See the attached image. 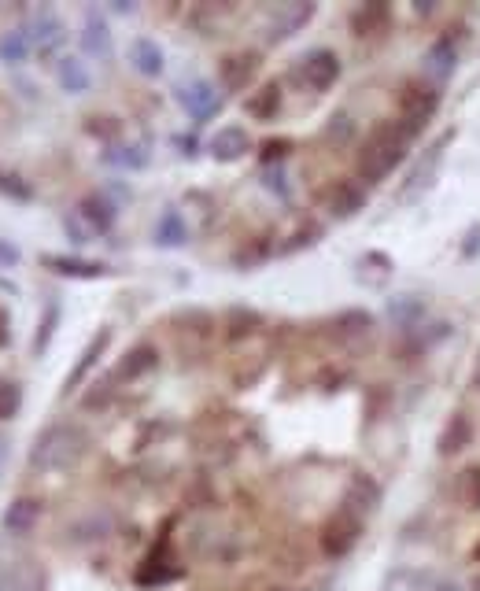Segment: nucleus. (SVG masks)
<instances>
[{"label": "nucleus", "mask_w": 480, "mask_h": 591, "mask_svg": "<svg viewBox=\"0 0 480 591\" xmlns=\"http://www.w3.org/2000/svg\"><path fill=\"white\" fill-rule=\"evenodd\" d=\"M0 193L15 196V200H30V189H26V185H19V178H15V174H0Z\"/></svg>", "instance_id": "obj_32"}, {"label": "nucleus", "mask_w": 480, "mask_h": 591, "mask_svg": "<svg viewBox=\"0 0 480 591\" xmlns=\"http://www.w3.org/2000/svg\"><path fill=\"white\" fill-rule=\"evenodd\" d=\"M41 263H45L48 270H56V274H63V278H104V274H108L104 263L74 259V255H41Z\"/></svg>", "instance_id": "obj_9"}, {"label": "nucleus", "mask_w": 480, "mask_h": 591, "mask_svg": "<svg viewBox=\"0 0 480 591\" xmlns=\"http://www.w3.org/2000/svg\"><path fill=\"white\" fill-rule=\"evenodd\" d=\"M56 78H60V85L67 89V93H85L89 85H93V78H89V71H85L82 60H60V67H56Z\"/></svg>", "instance_id": "obj_22"}, {"label": "nucleus", "mask_w": 480, "mask_h": 591, "mask_svg": "<svg viewBox=\"0 0 480 591\" xmlns=\"http://www.w3.org/2000/svg\"><path fill=\"white\" fill-rule=\"evenodd\" d=\"M56 322H60V303L52 300L45 311V322L37 326V337H34V355H41V351L48 348V340H52V333H56Z\"/></svg>", "instance_id": "obj_30"}, {"label": "nucleus", "mask_w": 480, "mask_h": 591, "mask_svg": "<svg viewBox=\"0 0 480 591\" xmlns=\"http://www.w3.org/2000/svg\"><path fill=\"white\" fill-rule=\"evenodd\" d=\"M300 78L311 89H329V85L340 78V60H336V52H329V49H314V52H307L303 56V63H300Z\"/></svg>", "instance_id": "obj_7"}, {"label": "nucleus", "mask_w": 480, "mask_h": 591, "mask_svg": "<svg viewBox=\"0 0 480 591\" xmlns=\"http://www.w3.org/2000/svg\"><path fill=\"white\" fill-rule=\"evenodd\" d=\"M248 148H252V137H248L244 126H226V130H218L215 137H211V152H215V159H222V163H233V159L248 156Z\"/></svg>", "instance_id": "obj_8"}, {"label": "nucleus", "mask_w": 480, "mask_h": 591, "mask_svg": "<svg viewBox=\"0 0 480 591\" xmlns=\"http://www.w3.org/2000/svg\"><path fill=\"white\" fill-rule=\"evenodd\" d=\"M362 532V518L355 514V510H336L333 518L322 525V536H318V543H322V551L329 558H344L355 547V540H359Z\"/></svg>", "instance_id": "obj_3"}, {"label": "nucleus", "mask_w": 480, "mask_h": 591, "mask_svg": "<svg viewBox=\"0 0 480 591\" xmlns=\"http://www.w3.org/2000/svg\"><path fill=\"white\" fill-rule=\"evenodd\" d=\"M384 19H388V8H384V4H366L362 12H355L351 26H355V34L366 37V34H373V30H377V26H381Z\"/></svg>", "instance_id": "obj_29"}, {"label": "nucleus", "mask_w": 480, "mask_h": 591, "mask_svg": "<svg viewBox=\"0 0 480 591\" xmlns=\"http://www.w3.org/2000/svg\"><path fill=\"white\" fill-rule=\"evenodd\" d=\"M8 337H12V318H8V311L0 307V348L8 344Z\"/></svg>", "instance_id": "obj_34"}, {"label": "nucleus", "mask_w": 480, "mask_h": 591, "mask_svg": "<svg viewBox=\"0 0 480 591\" xmlns=\"http://www.w3.org/2000/svg\"><path fill=\"white\" fill-rule=\"evenodd\" d=\"M469 440V422H466V414H455L451 422H447L444 436H440V455H455L458 447Z\"/></svg>", "instance_id": "obj_27"}, {"label": "nucleus", "mask_w": 480, "mask_h": 591, "mask_svg": "<svg viewBox=\"0 0 480 591\" xmlns=\"http://www.w3.org/2000/svg\"><path fill=\"white\" fill-rule=\"evenodd\" d=\"M414 130L403 122H381L377 130L366 137V145L359 152V178L362 181H381L399 167V159L407 156V145Z\"/></svg>", "instance_id": "obj_2"}, {"label": "nucleus", "mask_w": 480, "mask_h": 591, "mask_svg": "<svg viewBox=\"0 0 480 591\" xmlns=\"http://www.w3.org/2000/svg\"><path fill=\"white\" fill-rule=\"evenodd\" d=\"M37 518H41V503L30 499V495H23V499H15L12 507L4 510V529L15 532V536H23V532L34 529Z\"/></svg>", "instance_id": "obj_15"}, {"label": "nucleus", "mask_w": 480, "mask_h": 591, "mask_svg": "<svg viewBox=\"0 0 480 591\" xmlns=\"http://www.w3.org/2000/svg\"><path fill=\"white\" fill-rule=\"evenodd\" d=\"M436 591H458V588H455V584H440Z\"/></svg>", "instance_id": "obj_36"}, {"label": "nucleus", "mask_w": 480, "mask_h": 591, "mask_svg": "<svg viewBox=\"0 0 480 591\" xmlns=\"http://www.w3.org/2000/svg\"><path fill=\"white\" fill-rule=\"evenodd\" d=\"M255 326H259V314L255 311H240V307H233L229 318H226L229 337H244V333H252Z\"/></svg>", "instance_id": "obj_31"}, {"label": "nucleus", "mask_w": 480, "mask_h": 591, "mask_svg": "<svg viewBox=\"0 0 480 591\" xmlns=\"http://www.w3.org/2000/svg\"><path fill=\"white\" fill-rule=\"evenodd\" d=\"M78 211H82L85 222H89L93 230H100V233L111 230V226H115V207H111L108 200H104V196H85L82 207H78Z\"/></svg>", "instance_id": "obj_20"}, {"label": "nucleus", "mask_w": 480, "mask_h": 591, "mask_svg": "<svg viewBox=\"0 0 480 591\" xmlns=\"http://www.w3.org/2000/svg\"><path fill=\"white\" fill-rule=\"evenodd\" d=\"M0 263H4V266H15V263H19V252H15L12 244L0 241Z\"/></svg>", "instance_id": "obj_35"}, {"label": "nucleus", "mask_w": 480, "mask_h": 591, "mask_svg": "<svg viewBox=\"0 0 480 591\" xmlns=\"http://www.w3.org/2000/svg\"><path fill=\"white\" fill-rule=\"evenodd\" d=\"M399 108H403V122L418 133L421 126L432 119V111L440 108V93H436V85L410 82L407 89H403V97H399Z\"/></svg>", "instance_id": "obj_4"}, {"label": "nucleus", "mask_w": 480, "mask_h": 591, "mask_svg": "<svg viewBox=\"0 0 480 591\" xmlns=\"http://www.w3.org/2000/svg\"><path fill=\"white\" fill-rule=\"evenodd\" d=\"M0 459H4V444H0Z\"/></svg>", "instance_id": "obj_37"}, {"label": "nucleus", "mask_w": 480, "mask_h": 591, "mask_svg": "<svg viewBox=\"0 0 480 591\" xmlns=\"http://www.w3.org/2000/svg\"><path fill=\"white\" fill-rule=\"evenodd\" d=\"M377 499H381V492H377V484H370L366 477H355L351 481V495H348V510H355V514H370V510H377Z\"/></svg>", "instance_id": "obj_23"}, {"label": "nucleus", "mask_w": 480, "mask_h": 591, "mask_svg": "<svg viewBox=\"0 0 480 591\" xmlns=\"http://www.w3.org/2000/svg\"><path fill=\"white\" fill-rule=\"evenodd\" d=\"M30 49H34V41H30L26 30H8L0 37V60L4 63H23L30 56Z\"/></svg>", "instance_id": "obj_24"}, {"label": "nucleus", "mask_w": 480, "mask_h": 591, "mask_svg": "<svg viewBox=\"0 0 480 591\" xmlns=\"http://www.w3.org/2000/svg\"><path fill=\"white\" fill-rule=\"evenodd\" d=\"M82 49L89 52V56H100V60H108V56H111V34H108V23L100 19V12L85 15Z\"/></svg>", "instance_id": "obj_16"}, {"label": "nucleus", "mask_w": 480, "mask_h": 591, "mask_svg": "<svg viewBox=\"0 0 480 591\" xmlns=\"http://www.w3.org/2000/svg\"><path fill=\"white\" fill-rule=\"evenodd\" d=\"M130 60H133V67L144 74V78H159L163 74V49H159L152 37H137L130 45Z\"/></svg>", "instance_id": "obj_13"}, {"label": "nucleus", "mask_w": 480, "mask_h": 591, "mask_svg": "<svg viewBox=\"0 0 480 591\" xmlns=\"http://www.w3.org/2000/svg\"><path fill=\"white\" fill-rule=\"evenodd\" d=\"M156 348H148V344H141V348L126 351V359L115 366V374H111V381H133V377L148 374V370H156Z\"/></svg>", "instance_id": "obj_14"}, {"label": "nucleus", "mask_w": 480, "mask_h": 591, "mask_svg": "<svg viewBox=\"0 0 480 591\" xmlns=\"http://www.w3.org/2000/svg\"><path fill=\"white\" fill-rule=\"evenodd\" d=\"M108 344H111V329H100V333H96V337L89 340V344H85L82 359H78V366H74L71 374H67V385H63V392H74V388L82 385L85 374H89V370L96 366V359H100V355L108 351Z\"/></svg>", "instance_id": "obj_10"}, {"label": "nucleus", "mask_w": 480, "mask_h": 591, "mask_svg": "<svg viewBox=\"0 0 480 591\" xmlns=\"http://www.w3.org/2000/svg\"><path fill=\"white\" fill-rule=\"evenodd\" d=\"M277 108H281V89H277V82L263 85V89L248 100V115H255V119H274Z\"/></svg>", "instance_id": "obj_25"}, {"label": "nucleus", "mask_w": 480, "mask_h": 591, "mask_svg": "<svg viewBox=\"0 0 480 591\" xmlns=\"http://www.w3.org/2000/svg\"><path fill=\"white\" fill-rule=\"evenodd\" d=\"M314 15V4H285L281 12L274 15V23H270V41H285L300 30L307 19Z\"/></svg>", "instance_id": "obj_12"}, {"label": "nucleus", "mask_w": 480, "mask_h": 591, "mask_svg": "<svg viewBox=\"0 0 480 591\" xmlns=\"http://www.w3.org/2000/svg\"><path fill=\"white\" fill-rule=\"evenodd\" d=\"M255 67H259V56H255V52L229 56V60H222V85H226L229 93H237V89H244V85L252 82Z\"/></svg>", "instance_id": "obj_11"}, {"label": "nucleus", "mask_w": 480, "mask_h": 591, "mask_svg": "<svg viewBox=\"0 0 480 591\" xmlns=\"http://www.w3.org/2000/svg\"><path fill=\"white\" fill-rule=\"evenodd\" d=\"M181 108L189 111V119L200 126V122L215 119L218 108H222V93H218L215 82H207V78H196V82H189L185 89L178 93Z\"/></svg>", "instance_id": "obj_5"}, {"label": "nucleus", "mask_w": 480, "mask_h": 591, "mask_svg": "<svg viewBox=\"0 0 480 591\" xmlns=\"http://www.w3.org/2000/svg\"><path fill=\"white\" fill-rule=\"evenodd\" d=\"M156 241L163 244V248H181V244L189 241V230H185V218H181V211H163V218H159L156 226Z\"/></svg>", "instance_id": "obj_17"}, {"label": "nucleus", "mask_w": 480, "mask_h": 591, "mask_svg": "<svg viewBox=\"0 0 480 591\" xmlns=\"http://www.w3.org/2000/svg\"><path fill=\"white\" fill-rule=\"evenodd\" d=\"M362 200L366 196H362V189L355 181H336V189L329 193V211L333 215H355L362 207Z\"/></svg>", "instance_id": "obj_19"}, {"label": "nucleus", "mask_w": 480, "mask_h": 591, "mask_svg": "<svg viewBox=\"0 0 480 591\" xmlns=\"http://www.w3.org/2000/svg\"><path fill=\"white\" fill-rule=\"evenodd\" d=\"M429 71L436 74V78H451V71H455V63H458V49H455V41L451 37H440V41H432V49H429Z\"/></svg>", "instance_id": "obj_18"}, {"label": "nucleus", "mask_w": 480, "mask_h": 591, "mask_svg": "<svg viewBox=\"0 0 480 591\" xmlns=\"http://www.w3.org/2000/svg\"><path fill=\"white\" fill-rule=\"evenodd\" d=\"M34 30H37V34H30V41H34V45H37L41 52L56 49V45L63 41V23H60V19H56L52 12H41V15H37Z\"/></svg>", "instance_id": "obj_21"}, {"label": "nucleus", "mask_w": 480, "mask_h": 591, "mask_svg": "<svg viewBox=\"0 0 480 591\" xmlns=\"http://www.w3.org/2000/svg\"><path fill=\"white\" fill-rule=\"evenodd\" d=\"M0 591H45V573L34 558L0 562Z\"/></svg>", "instance_id": "obj_6"}, {"label": "nucleus", "mask_w": 480, "mask_h": 591, "mask_svg": "<svg viewBox=\"0 0 480 591\" xmlns=\"http://www.w3.org/2000/svg\"><path fill=\"white\" fill-rule=\"evenodd\" d=\"M85 451H89V433H85L82 425L56 422L34 440L30 466L41 473H63L71 470V466H78Z\"/></svg>", "instance_id": "obj_1"}, {"label": "nucleus", "mask_w": 480, "mask_h": 591, "mask_svg": "<svg viewBox=\"0 0 480 591\" xmlns=\"http://www.w3.org/2000/svg\"><path fill=\"white\" fill-rule=\"evenodd\" d=\"M432 170H436V156L425 159V163H421V167L410 174V185L403 189V193H399V200H407V204H410V200H418V196L432 185Z\"/></svg>", "instance_id": "obj_28"}, {"label": "nucleus", "mask_w": 480, "mask_h": 591, "mask_svg": "<svg viewBox=\"0 0 480 591\" xmlns=\"http://www.w3.org/2000/svg\"><path fill=\"white\" fill-rule=\"evenodd\" d=\"M23 407V385L12 377H0V422H12Z\"/></svg>", "instance_id": "obj_26"}, {"label": "nucleus", "mask_w": 480, "mask_h": 591, "mask_svg": "<svg viewBox=\"0 0 480 591\" xmlns=\"http://www.w3.org/2000/svg\"><path fill=\"white\" fill-rule=\"evenodd\" d=\"M266 152H263V159H281L288 152V141H266Z\"/></svg>", "instance_id": "obj_33"}]
</instances>
